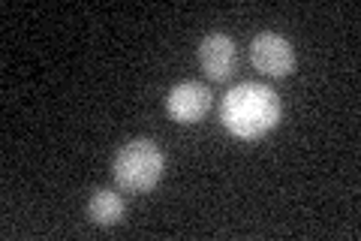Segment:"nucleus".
<instances>
[{
  "label": "nucleus",
  "instance_id": "nucleus-4",
  "mask_svg": "<svg viewBox=\"0 0 361 241\" xmlns=\"http://www.w3.org/2000/svg\"><path fill=\"white\" fill-rule=\"evenodd\" d=\"M199 66L211 82H229L238 66V45L229 33L214 30L199 42Z\"/></svg>",
  "mask_w": 361,
  "mask_h": 241
},
{
  "label": "nucleus",
  "instance_id": "nucleus-2",
  "mask_svg": "<svg viewBox=\"0 0 361 241\" xmlns=\"http://www.w3.org/2000/svg\"><path fill=\"white\" fill-rule=\"evenodd\" d=\"M166 169V157L151 139H133L118 148L115 163H111V175L115 184L127 193H148L160 184Z\"/></svg>",
  "mask_w": 361,
  "mask_h": 241
},
{
  "label": "nucleus",
  "instance_id": "nucleus-5",
  "mask_svg": "<svg viewBox=\"0 0 361 241\" xmlns=\"http://www.w3.org/2000/svg\"><path fill=\"white\" fill-rule=\"evenodd\" d=\"M211 106V90L202 82H178L166 97V109L178 124H196Z\"/></svg>",
  "mask_w": 361,
  "mask_h": 241
},
{
  "label": "nucleus",
  "instance_id": "nucleus-6",
  "mask_svg": "<svg viewBox=\"0 0 361 241\" xmlns=\"http://www.w3.org/2000/svg\"><path fill=\"white\" fill-rule=\"evenodd\" d=\"M87 217L97 226H115V223H121V217H123V199L118 196L115 190L97 187L94 193H90V199H87Z\"/></svg>",
  "mask_w": 361,
  "mask_h": 241
},
{
  "label": "nucleus",
  "instance_id": "nucleus-1",
  "mask_svg": "<svg viewBox=\"0 0 361 241\" xmlns=\"http://www.w3.org/2000/svg\"><path fill=\"white\" fill-rule=\"evenodd\" d=\"M220 121L238 139H259L280 124V97L268 85H235L220 102Z\"/></svg>",
  "mask_w": 361,
  "mask_h": 241
},
{
  "label": "nucleus",
  "instance_id": "nucleus-3",
  "mask_svg": "<svg viewBox=\"0 0 361 241\" xmlns=\"http://www.w3.org/2000/svg\"><path fill=\"white\" fill-rule=\"evenodd\" d=\"M250 61L262 76L286 78L295 70V49L289 45L286 37H280L274 30H265L259 37H253L250 42Z\"/></svg>",
  "mask_w": 361,
  "mask_h": 241
}]
</instances>
